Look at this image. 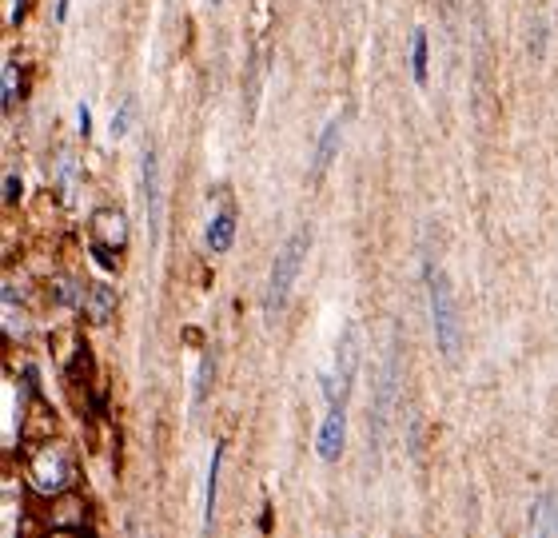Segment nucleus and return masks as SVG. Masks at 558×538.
Wrapping results in <instances>:
<instances>
[{
    "label": "nucleus",
    "mask_w": 558,
    "mask_h": 538,
    "mask_svg": "<svg viewBox=\"0 0 558 538\" xmlns=\"http://www.w3.org/2000/svg\"><path fill=\"white\" fill-rule=\"evenodd\" d=\"M307 248H311V232L299 228V232L287 236V244L276 252V264H272V275H268V295H264V311H268L272 319H276L279 311L287 307V299H291V287H295V279H299V268H303Z\"/></svg>",
    "instance_id": "1"
},
{
    "label": "nucleus",
    "mask_w": 558,
    "mask_h": 538,
    "mask_svg": "<svg viewBox=\"0 0 558 538\" xmlns=\"http://www.w3.org/2000/svg\"><path fill=\"white\" fill-rule=\"evenodd\" d=\"M427 299H431V327H435V343L443 351V359L459 355V307L451 295V283L439 268L427 264Z\"/></svg>",
    "instance_id": "2"
},
{
    "label": "nucleus",
    "mask_w": 558,
    "mask_h": 538,
    "mask_svg": "<svg viewBox=\"0 0 558 538\" xmlns=\"http://www.w3.org/2000/svg\"><path fill=\"white\" fill-rule=\"evenodd\" d=\"M359 343H363V331L355 323H347L343 335H339V343H335V371L323 379L327 403H347L351 383H355V371H359Z\"/></svg>",
    "instance_id": "3"
},
{
    "label": "nucleus",
    "mask_w": 558,
    "mask_h": 538,
    "mask_svg": "<svg viewBox=\"0 0 558 538\" xmlns=\"http://www.w3.org/2000/svg\"><path fill=\"white\" fill-rule=\"evenodd\" d=\"M128 248V220L112 208H100L92 216V252L104 268H116V256Z\"/></svg>",
    "instance_id": "4"
},
{
    "label": "nucleus",
    "mask_w": 558,
    "mask_h": 538,
    "mask_svg": "<svg viewBox=\"0 0 558 538\" xmlns=\"http://www.w3.org/2000/svg\"><path fill=\"white\" fill-rule=\"evenodd\" d=\"M28 479H32V487L40 495H60L68 487V479H72V463L64 459L60 447H40L32 455V463H28Z\"/></svg>",
    "instance_id": "5"
},
{
    "label": "nucleus",
    "mask_w": 558,
    "mask_h": 538,
    "mask_svg": "<svg viewBox=\"0 0 558 538\" xmlns=\"http://www.w3.org/2000/svg\"><path fill=\"white\" fill-rule=\"evenodd\" d=\"M343 443H347V403H331V411H327V419L319 427L315 451H319L323 463H335L343 455Z\"/></svg>",
    "instance_id": "6"
},
{
    "label": "nucleus",
    "mask_w": 558,
    "mask_h": 538,
    "mask_svg": "<svg viewBox=\"0 0 558 538\" xmlns=\"http://www.w3.org/2000/svg\"><path fill=\"white\" fill-rule=\"evenodd\" d=\"M144 212H148V228H152V244L160 240V160L152 148H144Z\"/></svg>",
    "instance_id": "7"
},
{
    "label": "nucleus",
    "mask_w": 558,
    "mask_h": 538,
    "mask_svg": "<svg viewBox=\"0 0 558 538\" xmlns=\"http://www.w3.org/2000/svg\"><path fill=\"white\" fill-rule=\"evenodd\" d=\"M339 140H343V116H331V120H327V128H323V136H319V144H315L311 184H319V180H323V172L331 168V160H335V152H339Z\"/></svg>",
    "instance_id": "8"
},
{
    "label": "nucleus",
    "mask_w": 558,
    "mask_h": 538,
    "mask_svg": "<svg viewBox=\"0 0 558 538\" xmlns=\"http://www.w3.org/2000/svg\"><path fill=\"white\" fill-rule=\"evenodd\" d=\"M84 315H88L96 327H104V323L116 315V291H112L108 283L88 287V295H84Z\"/></svg>",
    "instance_id": "9"
},
{
    "label": "nucleus",
    "mask_w": 558,
    "mask_h": 538,
    "mask_svg": "<svg viewBox=\"0 0 558 538\" xmlns=\"http://www.w3.org/2000/svg\"><path fill=\"white\" fill-rule=\"evenodd\" d=\"M84 515H88V507H84V499H76V495H64L56 507H52V531H84Z\"/></svg>",
    "instance_id": "10"
},
{
    "label": "nucleus",
    "mask_w": 558,
    "mask_h": 538,
    "mask_svg": "<svg viewBox=\"0 0 558 538\" xmlns=\"http://www.w3.org/2000/svg\"><path fill=\"white\" fill-rule=\"evenodd\" d=\"M531 535L539 538H558V495H543L531 511Z\"/></svg>",
    "instance_id": "11"
},
{
    "label": "nucleus",
    "mask_w": 558,
    "mask_h": 538,
    "mask_svg": "<svg viewBox=\"0 0 558 538\" xmlns=\"http://www.w3.org/2000/svg\"><path fill=\"white\" fill-rule=\"evenodd\" d=\"M220 467H224V447L212 451V467H208V487H204V531H212L216 519V499H220Z\"/></svg>",
    "instance_id": "12"
},
{
    "label": "nucleus",
    "mask_w": 558,
    "mask_h": 538,
    "mask_svg": "<svg viewBox=\"0 0 558 538\" xmlns=\"http://www.w3.org/2000/svg\"><path fill=\"white\" fill-rule=\"evenodd\" d=\"M236 240V212H220L212 224H208V248L212 252H228Z\"/></svg>",
    "instance_id": "13"
},
{
    "label": "nucleus",
    "mask_w": 558,
    "mask_h": 538,
    "mask_svg": "<svg viewBox=\"0 0 558 538\" xmlns=\"http://www.w3.org/2000/svg\"><path fill=\"white\" fill-rule=\"evenodd\" d=\"M411 76L415 84H427V32L415 28V40H411Z\"/></svg>",
    "instance_id": "14"
},
{
    "label": "nucleus",
    "mask_w": 558,
    "mask_h": 538,
    "mask_svg": "<svg viewBox=\"0 0 558 538\" xmlns=\"http://www.w3.org/2000/svg\"><path fill=\"white\" fill-rule=\"evenodd\" d=\"M132 112H136V100L124 96L120 108L112 112V140H124V136H128V128H132Z\"/></svg>",
    "instance_id": "15"
},
{
    "label": "nucleus",
    "mask_w": 558,
    "mask_h": 538,
    "mask_svg": "<svg viewBox=\"0 0 558 538\" xmlns=\"http://www.w3.org/2000/svg\"><path fill=\"white\" fill-rule=\"evenodd\" d=\"M16 104V64L4 60V112Z\"/></svg>",
    "instance_id": "16"
},
{
    "label": "nucleus",
    "mask_w": 558,
    "mask_h": 538,
    "mask_svg": "<svg viewBox=\"0 0 558 538\" xmlns=\"http://www.w3.org/2000/svg\"><path fill=\"white\" fill-rule=\"evenodd\" d=\"M16 196H20V176L8 172V176H4V204H16Z\"/></svg>",
    "instance_id": "17"
},
{
    "label": "nucleus",
    "mask_w": 558,
    "mask_h": 538,
    "mask_svg": "<svg viewBox=\"0 0 558 538\" xmlns=\"http://www.w3.org/2000/svg\"><path fill=\"white\" fill-rule=\"evenodd\" d=\"M208 375H212V355H204V367H200V383H196V403L208 395Z\"/></svg>",
    "instance_id": "18"
},
{
    "label": "nucleus",
    "mask_w": 558,
    "mask_h": 538,
    "mask_svg": "<svg viewBox=\"0 0 558 538\" xmlns=\"http://www.w3.org/2000/svg\"><path fill=\"white\" fill-rule=\"evenodd\" d=\"M76 128H80V136L92 132V112H88V104H80V112H76Z\"/></svg>",
    "instance_id": "19"
},
{
    "label": "nucleus",
    "mask_w": 558,
    "mask_h": 538,
    "mask_svg": "<svg viewBox=\"0 0 558 538\" xmlns=\"http://www.w3.org/2000/svg\"><path fill=\"white\" fill-rule=\"evenodd\" d=\"M24 8H28V0H16V4H12V24H20V16H24Z\"/></svg>",
    "instance_id": "20"
},
{
    "label": "nucleus",
    "mask_w": 558,
    "mask_h": 538,
    "mask_svg": "<svg viewBox=\"0 0 558 538\" xmlns=\"http://www.w3.org/2000/svg\"><path fill=\"white\" fill-rule=\"evenodd\" d=\"M212 4H220V0H212Z\"/></svg>",
    "instance_id": "21"
}]
</instances>
